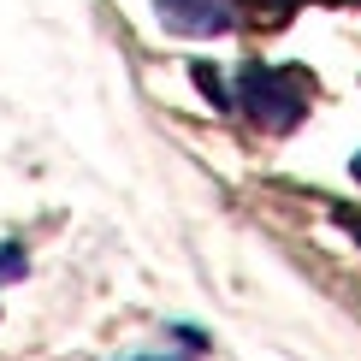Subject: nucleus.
<instances>
[{
    "label": "nucleus",
    "mask_w": 361,
    "mask_h": 361,
    "mask_svg": "<svg viewBox=\"0 0 361 361\" xmlns=\"http://www.w3.org/2000/svg\"><path fill=\"white\" fill-rule=\"evenodd\" d=\"M237 107H243L261 130H290L308 113V89L296 71H267V66H243L237 78Z\"/></svg>",
    "instance_id": "1"
},
{
    "label": "nucleus",
    "mask_w": 361,
    "mask_h": 361,
    "mask_svg": "<svg viewBox=\"0 0 361 361\" xmlns=\"http://www.w3.org/2000/svg\"><path fill=\"white\" fill-rule=\"evenodd\" d=\"M154 12L172 36H225L237 24L231 0H154Z\"/></svg>",
    "instance_id": "2"
},
{
    "label": "nucleus",
    "mask_w": 361,
    "mask_h": 361,
    "mask_svg": "<svg viewBox=\"0 0 361 361\" xmlns=\"http://www.w3.org/2000/svg\"><path fill=\"white\" fill-rule=\"evenodd\" d=\"M0 279H24V255H18V243H0Z\"/></svg>",
    "instance_id": "3"
},
{
    "label": "nucleus",
    "mask_w": 361,
    "mask_h": 361,
    "mask_svg": "<svg viewBox=\"0 0 361 361\" xmlns=\"http://www.w3.org/2000/svg\"><path fill=\"white\" fill-rule=\"evenodd\" d=\"M267 6H290V0H267Z\"/></svg>",
    "instance_id": "4"
},
{
    "label": "nucleus",
    "mask_w": 361,
    "mask_h": 361,
    "mask_svg": "<svg viewBox=\"0 0 361 361\" xmlns=\"http://www.w3.org/2000/svg\"><path fill=\"white\" fill-rule=\"evenodd\" d=\"M355 178H361V154H355Z\"/></svg>",
    "instance_id": "5"
}]
</instances>
